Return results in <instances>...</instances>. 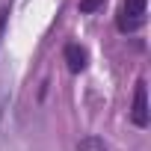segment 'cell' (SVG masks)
Listing matches in <instances>:
<instances>
[{"label":"cell","mask_w":151,"mask_h":151,"mask_svg":"<svg viewBox=\"0 0 151 151\" xmlns=\"http://www.w3.org/2000/svg\"><path fill=\"white\" fill-rule=\"evenodd\" d=\"M142 21H145V0H124L119 12V30L133 33L142 27Z\"/></svg>","instance_id":"cell-1"},{"label":"cell","mask_w":151,"mask_h":151,"mask_svg":"<svg viewBox=\"0 0 151 151\" xmlns=\"http://www.w3.org/2000/svg\"><path fill=\"white\" fill-rule=\"evenodd\" d=\"M133 124L136 127H148V92H145V80L136 83V92H133V113H130Z\"/></svg>","instance_id":"cell-2"},{"label":"cell","mask_w":151,"mask_h":151,"mask_svg":"<svg viewBox=\"0 0 151 151\" xmlns=\"http://www.w3.org/2000/svg\"><path fill=\"white\" fill-rule=\"evenodd\" d=\"M65 62H68V68H71L74 74H80V71L86 68V50H83L80 45H68V47H65Z\"/></svg>","instance_id":"cell-3"},{"label":"cell","mask_w":151,"mask_h":151,"mask_svg":"<svg viewBox=\"0 0 151 151\" xmlns=\"http://www.w3.org/2000/svg\"><path fill=\"white\" fill-rule=\"evenodd\" d=\"M107 3V0H80V12H95Z\"/></svg>","instance_id":"cell-4"},{"label":"cell","mask_w":151,"mask_h":151,"mask_svg":"<svg viewBox=\"0 0 151 151\" xmlns=\"http://www.w3.org/2000/svg\"><path fill=\"white\" fill-rule=\"evenodd\" d=\"M6 18H9V9H0V42H3V30H6Z\"/></svg>","instance_id":"cell-5"}]
</instances>
